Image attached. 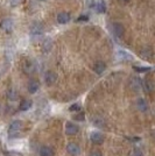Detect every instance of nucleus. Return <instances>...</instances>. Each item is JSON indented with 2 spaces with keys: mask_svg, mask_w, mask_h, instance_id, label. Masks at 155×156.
I'll list each match as a JSON object with an SVG mask.
<instances>
[{
  "mask_svg": "<svg viewBox=\"0 0 155 156\" xmlns=\"http://www.w3.org/2000/svg\"><path fill=\"white\" fill-rule=\"evenodd\" d=\"M21 2H22V0H11V5L12 6H19Z\"/></svg>",
  "mask_w": 155,
  "mask_h": 156,
  "instance_id": "a878e982",
  "label": "nucleus"
},
{
  "mask_svg": "<svg viewBox=\"0 0 155 156\" xmlns=\"http://www.w3.org/2000/svg\"><path fill=\"white\" fill-rule=\"evenodd\" d=\"M90 140L92 141V143L100 144L104 141V135L102 133H98V132H92L90 134Z\"/></svg>",
  "mask_w": 155,
  "mask_h": 156,
  "instance_id": "6e6552de",
  "label": "nucleus"
},
{
  "mask_svg": "<svg viewBox=\"0 0 155 156\" xmlns=\"http://www.w3.org/2000/svg\"><path fill=\"white\" fill-rule=\"evenodd\" d=\"M22 127H23V122L21 120H14V121H12L11 125H9V128H8V136H18V134L22 129Z\"/></svg>",
  "mask_w": 155,
  "mask_h": 156,
  "instance_id": "f257e3e1",
  "label": "nucleus"
},
{
  "mask_svg": "<svg viewBox=\"0 0 155 156\" xmlns=\"http://www.w3.org/2000/svg\"><path fill=\"white\" fill-rule=\"evenodd\" d=\"M93 122H95V125H97V126H99V127H102V126H104V120L102 119L100 117H98V115H95L93 117Z\"/></svg>",
  "mask_w": 155,
  "mask_h": 156,
  "instance_id": "aec40b11",
  "label": "nucleus"
},
{
  "mask_svg": "<svg viewBox=\"0 0 155 156\" xmlns=\"http://www.w3.org/2000/svg\"><path fill=\"white\" fill-rule=\"evenodd\" d=\"M32 106H33V101L31 99H22V100L20 101L19 108L21 111H28V110H31Z\"/></svg>",
  "mask_w": 155,
  "mask_h": 156,
  "instance_id": "ddd939ff",
  "label": "nucleus"
},
{
  "mask_svg": "<svg viewBox=\"0 0 155 156\" xmlns=\"http://www.w3.org/2000/svg\"><path fill=\"white\" fill-rule=\"evenodd\" d=\"M141 55L145 58H149V56H152V50L150 49H145L141 51Z\"/></svg>",
  "mask_w": 155,
  "mask_h": 156,
  "instance_id": "4be33fe9",
  "label": "nucleus"
},
{
  "mask_svg": "<svg viewBox=\"0 0 155 156\" xmlns=\"http://www.w3.org/2000/svg\"><path fill=\"white\" fill-rule=\"evenodd\" d=\"M69 110H70L71 112H72V111H79L81 110V106H79V104H74V105H71Z\"/></svg>",
  "mask_w": 155,
  "mask_h": 156,
  "instance_id": "393cba45",
  "label": "nucleus"
},
{
  "mask_svg": "<svg viewBox=\"0 0 155 156\" xmlns=\"http://www.w3.org/2000/svg\"><path fill=\"white\" fill-rule=\"evenodd\" d=\"M57 80V75L54 71H47L45 75V82L47 85H52L55 84V82Z\"/></svg>",
  "mask_w": 155,
  "mask_h": 156,
  "instance_id": "423d86ee",
  "label": "nucleus"
},
{
  "mask_svg": "<svg viewBox=\"0 0 155 156\" xmlns=\"http://www.w3.org/2000/svg\"><path fill=\"white\" fill-rule=\"evenodd\" d=\"M117 55H118V57H119L120 59H125V61H127V59H131V58H132V56L129 55L128 52L124 51V50H119Z\"/></svg>",
  "mask_w": 155,
  "mask_h": 156,
  "instance_id": "a211bd4d",
  "label": "nucleus"
},
{
  "mask_svg": "<svg viewBox=\"0 0 155 156\" xmlns=\"http://www.w3.org/2000/svg\"><path fill=\"white\" fill-rule=\"evenodd\" d=\"M32 34L33 35H41L42 34V28L41 27H34L32 28Z\"/></svg>",
  "mask_w": 155,
  "mask_h": 156,
  "instance_id": "412c9836",
  "label": "nucleus"
},
{
  "mask_svg": "<svg viewBox=\"0 0 155 156\" xmlns=\"http://www.w3.org/2000/svg\"><path fill=\"white\" fill-rule=\"evenodd\" d=\"M13 26H14V22L11 18H7V19H4L0 21V28L7 33L11 32L13 29Z\"/></svg>",
  "mask_w": 155,
  "mask_h": 156,
  "instance_id": "7ed1b4c3",
  "label": "nucleus"
},
{
  "mask_svg": "<svg viewBox=\"0 0 155 156\" xmlns=\"http://www.w3.org/2000/svg\"><path fill=\"white\" fill-rule=\"evenodd\" d=\"M90 156H103V155H102L99 151H92L90 154Z\"/></svg>",
  "mask_w": 155,
  "mask_h": 156,
  "instance_id": "cd10ccee",
  "label": "nucleus"
},
{
  "mask_svg": "<svg viewBox=\"0 0 155 156\" xmlns=\"http://www.w3.org/2000/svg\"><path fill=\"white\" fill-rule=\"evenodd\" d=\"M2 153H4V156H23L22 153H20L18 150H5Z\"/></svg>",
  "mask_w": 155,
  "mask_h": 156,
  "instance_id": "6ab92c4d",
  "label": "nucleus"
},
{
  "mask_svg": "<svg viewBox=\"0 0 155 156\" xmlns=\"http://www.w3.org/2000/svg\"><path fill=\"white\" fill-rule=\"evenodd\" d=\"M78 132H79L78 125L74 124V122H71V121H68V122L65 124V133H67L68 135H76Z\"/></svg>",
  "mask_w": 155,
  "mask_h": 156,
  "instance_id": "f03ea898",
  "label": "nucleus"
},
{
  "mask_svg": "<svg viewBox=\"0 0 155 156\" xmlns=\"http://www.w3.org/2000/svg\"><path fill=\"white\" fill-rule=\"evenodd\" d=\"M150 68H147V66H134V70L138 72H147L149 71Z\"/></svg>",
  "mask_w": 155,
  "mask_h": 156,
  "instance_id": "5701e85b",
  "label": "nucleus"
},
{
  "mask_svg": "<svg viewBox=\"0 0 155 156\" xmlns=\"http://www.w3.org/2000/svg\"><path fill=\"white\" fill-rule=\"evenodd\" d=\"M121 1H124V2H128L129 0H121Z\"/></svg>",
  "mask_w": 155,
  "mask_h": 156,
  "instance_id": "c756f323",
  "label": "nucleus"
},
{
  "mask_svg": "<svg viewBox=\"0 0 155 156\" xmlns=\"http://www.w3.org/2000/svg\"><path fill=\"white\" fill-rule=\"evenodd\" d=\"M84 119V113H77L76 115H74V120H76V121H83Z\"/></svg>",
  "mask_w": 155,
  "mask_h": 156,
  "instance_id": "b1692460",
  "label": "nucleus"
},
{
  "mask_svg": "<svg viewBox=\"0 0 155 156\" xmlns=\"http://www.w3.org/2000/svg\"><path fill=\"white\" fill-rule=\"evenodd\" d=\"M92 69H93V71L96 72V73L102 75V73H104L105 70H106V64H105L104 62H102V61H98V62H96V63L93 64Z\"/></svg>",
  "mask_w": 155,
  "mask_h": 156,
  "instance_id": "1a4fd4ad",
  "label": "nucleus"
},
{
  "mask_svg": "<svg viewBox=\"0 0 155 156\" xmlns=\"http://www.w3.org/2000/svg\"><path fill=\"white\" fill-rule=\"evenodd\" d=\"M88 21V16L86 15H83V16H79V19H78V21Z\"/></svg>",
  "mask_w": 155,
  "mask_h": 156,
  "instance_id": "c85d7f7f",
  "label": "nucleus"
},
{
  "mask_svg": "<svg viewBox=\"0 0 155 156\" xmlns=\"http://www.w3.org/2000/svg\"><path fill=\"white\" fill-rule=\"evenodd\" d=\"M86 5L89 7H93L95 6V0H86Z\"/></svg>",
  "mask_w": 155,
  "mask_h": 156,
  "instance_id": "bb28decb",
  "label": "nucleus"
},
{
  "mask_svg": "<svg viewBox=\"0 0 155 156\" xmlns=\"http://www.w3.org/2000/svg\"><path fill=\"white\" fill-rule=\"evenodd\" d=\"M67 151H68L71 156H77V155H79V153H81V148H79V146H78L77 143L69 142L67 144Z\"/></svg>",
  "mask_w": 155,
  "mask_h": 156,
  "instance_id": "20e7f679",
  "label": "nucleus"
},
{
  "mask_svg": "<svg viewBox=\"0 0 155 156\" xmlns=\"http://www.w3.org/2000/svg\"><path fill=\"white\" fill-rule=\"evenodd\" d=\"M129 85H131V87H132L134 91H139V90L142 87V82H141V79H140V78L133 77L132 79H131Z\"/></svg>",
  "mask_w": 155,
  "mask_h": 156,
  "instance_id": "f8f14e48",
  "label": "nucleus"
},
{
  "mask_svg": "<svg viewBox=\"0 0 155 156\" xmlns=\"http://www.w3.org/2000/svg\"><path fill=\"white\" fill-rule=\"evenodd\" d=\"M112 33L114 34L116 37H123L124 33H125V29H124V26L119 22H114L112 25Z\"/></svg>",
  "mask_w": 155,
  "mask_h": 156,
  "instance_id": "39448f33",
  "label": "nucleus"
},
{
  "mask_svg": "<svg viewBox=\"0 0 155 156\" xmlns=\"http://www.w3.org/2000/svg\"><path fill=\"white\" fill-rule=\"evenodd\" d=\"M142 87L145 89V91L147 92V93H149V92L153 91V89H154V85H153V83H152L150 80L146 79V80H143V82H142Z\"/></svg>",
  "mask_w": 155,
  "mask_h": 156,
  "instance_id": "2eb2a0df",
  "label": "nucleus"
},
{
  "mask_svg": "<svg viewBox=\"0 0 155 156\" xmlns=\"http://www.w3.org/2000/svg\"><path fill=\"white\" fill-rule=\"evenodd\" d=\"M70 14L67 13V12H61V13L57 15V22L61 23V25H65L70 21Z\"/></svg>",
  "mask_w": 155,
  "mask_h": 156,
  "instance_id": "9b49d317",
  "label": "nucleus"
},
{
  "mask_svg": "<svg viewBox=\"0 0 155 156\" xmlns=\"http://www.w3.org/2000/svg\"><path fill=\"white\" fill-rule=\"evenodd\" d=\"M136 107H138V110L141 111V112H146V111L148 110V103L143 98H139L138 101H136Z\"/></svg>",
  "mask_w": 155,
  "mask_h": 156,
  "instance_id": "4468645a",
  "label": "nucleus"
},
{
  "mask_svg": "<svg viewBox=\"0 0 155 156\" xmlns=\"http://www.w3.org/2000/svg\"><path fill=\"white\" fill-rule=\"evenodd\" d=\"M40 156H54L55 155V150L49 146H42L39 150Z\"/></svg>",
  "mask_w": 155,
  "mask_h": 156,
  "instance_id": "9d476101",
  "label": "nucleus"
},
{
  "mask_svg": "<svg viewBox=\"0 0 155 156\" xmlns=\"http://www.w3.org/2000/svg\"><path fill=\"white\" fill-rule=\"evenodd\" d=\"M27 89H28V92L32 93V94L33 93H36L40 89V83L38 82V80H35V79H32V80L28 82Z\"/></svg>",
  "mask_w": 155,
  "mask_h": 156,
  "instance_id": "0eeeda50",
  "label": "nucleus"
},
{
  "mask_svg": "<svg viewBox=\"0 0 155 156\" xmlns=\"http://www.w3.org/2000/svg\"><path fill=\"white\" fill-rule=\"evenodd\" d=\"M7 98H8L9 100H16V99H18V92L15 91L14 89H9V90L7 91Z\"/></svg>",
  "mask_w": 155,
  "mask_h": 156,
  "instance_id": "f3484780",
  "label": "nucleus"
},
{
  "mask_svg": "<svg viewBox=\"0 0 155 156\" xmlns=\"http://www.w3.org/2000/svg\"><path fill=\"white\" fill-rule=\"evenodd\" d=\"M40 1H45V0H40Z\"/></svg>",
  "mask_w": 155,
  "mask_h": 156,
  "instance_id": "7c9ffc66",
  "label": "nucleus"
},
{
  "mask_svg": "<svg viewBox=\"0 0 155 156\" xmlns=\"http://www.w3.org/2000/svg\"><path fill=\"white\" fill-rule=\"evenodd\" d=\"M96 7H97V11L99 13H105L106 12V4H105L104 0H99Z\"/></svg>",
  "mask_w": 155,
  "mask_h": 156,
  "instance_id": "dca6fc26",
  "label": "nucleus"
}]
</instances>
